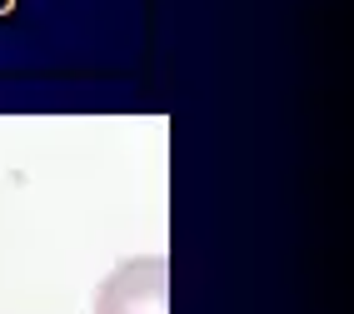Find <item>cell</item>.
<instances>
[{
  "label": "cell",
  "instance_id": "1",
  "mask_svg": "<svg viewBox=\"0 0 354 314\" xmlns=\"http://www.w3.org/2000/svg\"><path fill=\"white\" fill-rule=\"evenodd\" d=\"M170 270L160 255H135L120 270H110L95 289V314H165Z\"/></svg>",
  "mask_w": 354,
  "mask_h": 314
}]
</instances>
